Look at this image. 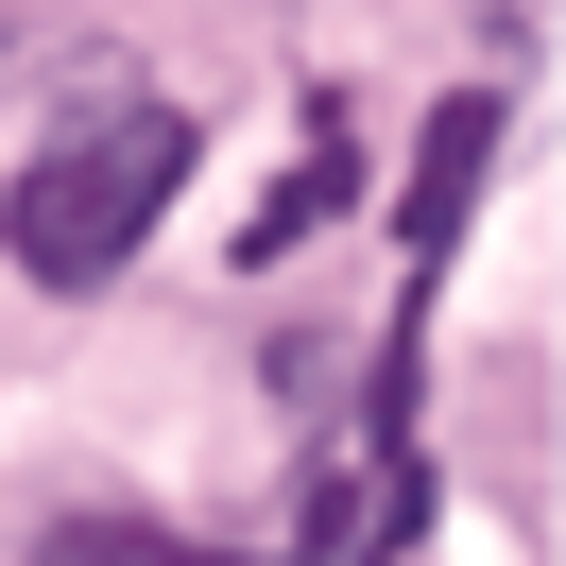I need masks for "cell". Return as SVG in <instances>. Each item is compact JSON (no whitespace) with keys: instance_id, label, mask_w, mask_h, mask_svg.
<instances>
[{"instance_id":"6da1fadb","label":"cell","mask_w":566,"mask_h":566,"mask_svg":"<svg viewBox=\"0 0 566 566\" xmlns=\"http://www.w3.org/2000/svg\"><path fill=\"white\" fill-rule=\"evenodd\" d=\"M172 189H189V120H172V104L70 120V138L35 155V189H18V275H35V292H104L120 258L155 241Z\"/></svg>"},{"instance_id":"7a4b0ae2","label":"cell","mask_w":566,"mask_h":566,"mask_svg":"<svg viewBox=\"0 0 566 566\" xmlns=\"http://www.w3.org/2000/svg\"><path fill=\"white\" fill-rule=\"evenodd\" d=\"M481 172H497V104L463 86V104L429 120V155H412V207H395V241H412V292L463 258V223H481Z\"/></svg>"},{"instance_id":"3957f363","label":"cell","mask_w":566,"mask_h":566,"mask_svg":"<svg viewBox=\"0 0 566 566\" xmlns=\"http://www.w3.org/2000/svg\"><path fill=\"white\" fill-rule=\"evenodd\" d=\"M344 189H360V155H344V120H310V155H292V172H275V207L241 223V258H292V241H310L326 207H344Z\"/></svg>"},{"instance_id":"277c9868","label":"cell","mask_w":566,"mask_h":566,"mask_svg":"<svg viewBox=\"0 0 566 566\" xmlns=\"http://www.w3.org/2000/svg\"><path fill=\"white\" fill-rule=\"evenodd\" d=\"M35 566H241V549L155 532V515H52V532H35Z\"/></svg>"}]
</instances>
